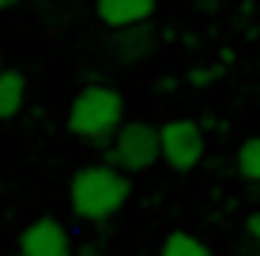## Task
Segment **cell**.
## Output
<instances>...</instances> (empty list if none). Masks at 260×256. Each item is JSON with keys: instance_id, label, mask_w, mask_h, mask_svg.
<instances>
[{"instance_id": "11", "label": "cell", "mask_w": 260, "mask_h": 256, "mask_svg": "<svg viewBox=\"0 0 260 256\" xmlns=\"http://www.w3.org/2000/svg\"><path fill=\"white\" fill-rule=\"evenodd\" d=\"M215 76H219V68H192V72L185 76V79H189L192 87H204V83H211Z\"/></svg>"}, {"instance_id": "5", "label": "cell", "mask_w": 260, "mask_h": 256, "mask_svg": "<svg viewBox=\"0 0 260 256\" xmlns=\"http://www.w3.org/2000/svg\"><path fill=\"white\" fill-rule=\"evenodd\" d=\"M158 49V34L151 30V23H136V26H117L110 34V53L121 68H140L155 57Z\"/></svg>"}, {"instance_id": "1", "label": "cell", "mask_w": 260, "mask_h": 256, "mask_svg": "<svg viewBox=\"0 0 260 256\" xmlns=\"http://www.w3.org/2000/svg\"><path fill=\"white\" fill-rule=\"evenodd\" d=\"M128 173L113 162H98V166H83L72 173L68 181V204L79 218L87 223H106L128 204Z\"/></svg>"}, {"instance_id": "14", "label": "cell", "mask_w": 260, "mask_h": 256, "mask_svg": "<svg viewBox=\"0 0 260 256\" xmlns=\"http://www.w3.org/2000/svg\"><path fill=\"white\" fill-rule=\"evenodd\" d=\"M79 256H98V249H83V252H79Z\"/></svg>"}, {"instance_id": "7", "label": "cell", "mask_w": 260, "mask_h": 256, "mask_svg": "<svg viewBox=\"0 0 260 256\" xmlns=\"http://www.w3.org/2000/svg\"><path fill=\"white\" fill-rule=\"evenodd\" d=\"M158 0H94V15L102 19L110 30L117 26H136V23H151Z\"/></svg>"}, {"instance_id": "16", "label": "cell", "mask_w": 260, "mask_h": 256, "mask_svg": "<svg viewBox=\"0 0 260 256\" xmlns=\"http://www.w3.org/2000/svg\"><path fill=\"white\" fill-rule=\"evenodd\" d=\"M0 72H4V60H0Z\"/></svg>"}, {"instance_id": "17", "label": "cell", "mask_w": 260, "mask_h": 256, "mask_svg": "<svg viewBox=\"0 0 260 256\" xmlns=\"http://www.w3.org/2000/svg\"><path fill=\"white\" fill-rule=\"evenodd\" d=\"M12 256H23V252H12Z\"/></svg>"}, {"instance_id": "4", "label": "cell", "mask_w": 260, "mask_h": 256, "mask_svg": "<svg viewBox=\"0 0 260 256\" xmlns=\"http://www.w3.org/2000/svg\"><path fill=\"white\" fill-rule=\"evenodd\" d=\"M158 132H162V162L170 170L185 173L204 162V128L192 117H174L158 125Z\"/></svg>"}, {"instance_id": "15", "label": "cell", "mask_w": 260, "mask_h": 256, "mask_svg": "<svg viewBox=\"0 0 260 256\" xmlns=\"http://www.w3.org/2000/svg\"><path fill=\"white\" fill-rule=\"evenodd\" d=\"M256 102H260V87H256Z\"/></svg>"}, {"instance_id": "6", "label": "cell", "mask_w": 260, "mask_h": 256, "mask_svg": "<svg viewBox=\"0 0 260 256\" xmlns=\"http://www.w3.org/2000/svg\"><path fill=\"white\" fill-rule=\"evenodd\" d=\"M19 252L23 256H72V237L64 230V223L46 215V218H34L19 234Z\"/></svg>"}, {"instance_id": "12", "label": "cell", "mask_w": 260, "mask_h": 256, "mask_svg": "<svg viewBox=\"0 0 260 256\" xmlns=\"http://www.w3.org/2000/svg\"><path fill=\"white\" fill-rule=\"evenodd\" d=\"M245 234H249V237H253V241L260 245V211H253V215L245 218Z\"/></svg>"}, {"instance_id": "9", "label": "cell", "mask_w": 260, "mask_h": 256, "mask_svg": "<svg viewBox=\"0 0 260 256\" xmlns=\"http://www.w3.org/2000/svg\"><path fill=\"white\" fill-rule=\"evenodd\" d=\"M158 256H211V249L192 234H170L162 241V252Z\"/></svg>"}, {"instance_id": "2", "label": "cell", "mask_w": 260, "mask_h": 256, "mask_svg": "<svg viewBox=\"0 0 260 256\" xmlns=\"http://www.w3.org/2000/svg\"><path fill=\"white\" fill-rule=\"evenodd\" d=\"M124 125V98L117 87L91 83L72 98L68 105V132L91 143H106L113 139V132Z\"/></svg>"}, {"instance_id": "10", "label": "cell", "mask_w": 260, "mask_h": 256, "mask_svg": "<svg viewBox=\"0 0 260 256\" xmlns=\"http://www.w3.org/2000/svg\"><path fill=\"white\" fill-rule=\"evenodd\" d=\"M238 170L245 181L260 185V136H249L245 143L238 147Z\"/></svg>"}, {"instance_id": "13", "label": "cell", "mask_w": 260, "mask_h": 256, "mask_svg": "<svg viewBox=\"0 0 260 256\" xmlns=\"http://www.w3.org/2000/svg\"><path fill=\"white\" fill-rule=\"evenodd\" d=\"M19 4H23V0H0V15L12 12V8H19Z\"/></svg>"}, {"instance_id": "3", "label": "cell", "mask_w": 260, "mask_h": 256, "mask_svg": "<svg viewBox=\"0 0 260 256\" xmlns=\"http://www.w3.org/2000/svg\"><path fill=\"white\" fill-rule=\"evenodd\" d=\"M158 158H162V132L151 121H124L106 147V162L121 166L124 173H143Z\"/></svg>"}, {"instance_id": "8", "label": "cell", "mask_w": 260, "mask_h": 256, "mask_svg": "<svg viewBox=\"0 0 260 256\" xmlns=\"http://www.w3.org/2000/svg\"><path fill=\"white\" fill-rule=\"evenodd\" d=\"M23 102H26V79H23V72L4 68V72H0V121L19 117Z\"/></svg>"}]
</instances>
